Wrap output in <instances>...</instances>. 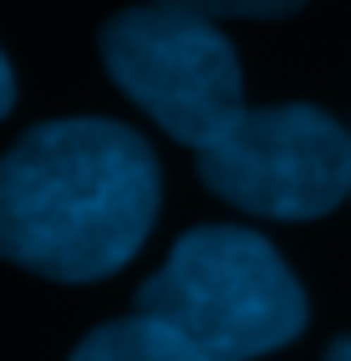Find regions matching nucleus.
Returning a JSON list of instances; mask_svg holds the SVG:
<instances>
[{"mask_svg": "<svg viewBox=\"0 0 351 361\" xmlns=\"http://www.w3.org/2000/svg\"><path fill=\"white\" fill-rule=\"evenodd\" d=\"M158 214V158L102 117L41 123L0 158V259L87 285L143 250Z\"/></svg>", "mask_w": 351, "mask_h": 361, "instance_id": "1", "label": "nucleus"}, {"mask_svg": "<svg viewBox=\"0 0 351 361\" xmlns=\"http://www.w3.org/2000/svg\"><path fill=\"white\" fill-rule=\"evenodd\" d=\"M137 316L178 331L204 361H254L300 336L306 295L260 234L204 224L143 280Z\"/></svg>", "mask_w": 351, "mask_h": 361, "instance_id": "2", "label": "nucleus"}, {"mask_svg": "<svg viewBox=\"0 0 351 361\" xmlns=\"http://www.w3.org/2000/svg\"><path fill=\"white\" fill-rule=\"evenodd\" d=\"M102 66L153 123L204 153L245 112L240 56L209 16L178 6H133L102 26Z\"/></svg>", "mask_w": 351, "mask_h": 361, "instance_id": "3", "label": "nucleus"}, {"mask_svg": "<svg viewBox=\"0 0 351 361\" xmlns=\"http://www.w3.org/2000/svg\"><path fill=\"white\" fill-rule=\"evenodd\" d=\"M194 163L219 199L260 219H321L351 194V133L300 102L245 107Z\"/></svg>", "mask_w": 351, "mask_h": 361, "instance_id": "4", "label": "nucleus"}, {"mask_svg": "<svg viewBox=\"0 0 351 361\" xmlns=\"http://www.w3.org/2000/svg\"><path fill=\"white\" fill-rule=\"evenodd\" d=\"M72 361H204L178 331H168L153 316H133V321H112L97 326L87 341L72 351Z\"/></svg>", "mask_w": 351, "mask_h": 361, "instance_id": "5", "label": "nucleus"}, {"mask_svg": "<svg viewBox=\"0 0 351 361\" xmlns=\"http://www.w3.org/2000/svg\"><path fill=\"white\" fill-rule=\"evenodd\" d=\"M163 6H178V11H194V16H245V20H275V16H290L300 11L306 0H163Z\"/></svg>", "mask_w": 351, "mask_h": 361, "instance_id": "6", "label": "nucleus"}, {"mask_svg": "<svg viewBox=\"0 0 351 361\" xmlns=\"http://www.w3.org/2000/svg\"><path fill=\"white\" fill-rule=\"evenodd\" d=\"M11 102H16V77H11V61L0 56V117L11 112Z\"/></svg>", "mask_w": 351, "mask_h": 361, "instance_id": "7", "label": "nucleus"}, {"mask_svg": "<svg viewBox=\"0 0 351 361\" xmlns=\"http://www.w3.org/2000/svg\"><path fill=\"white\" fill-rule=\"evenodd\" d=\"M326 361H351V336H341V341H331V351H326Z\"/></svg>", "mask_w": 351, "mask_h": 361, "instance_id": "8", "label": "nucleus"}]
</instances>
